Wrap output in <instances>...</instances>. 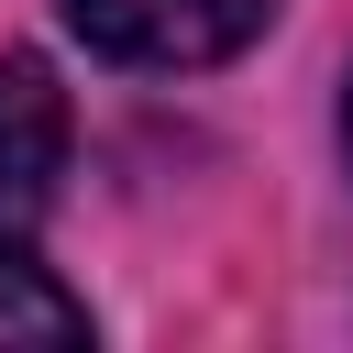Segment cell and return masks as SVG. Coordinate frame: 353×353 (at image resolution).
Instances as JSON below:
<instances>
[{"instance_id": "277c9868", "label": "cell", "mask_w": 353, "mask_h": 353, "mask_svg": "<svg viewBox=\"0 0 353 353\" xmlns=\"http://www.w3.org/2000/svg\"><path fill=\"white\" fill-rule=\"evenodd\" d=\"M342 143H353V99H342Z\"/></svg>"}, {"instance_id": "3957f363", "label": "cell", "mask_w": 353, "mask_h": 353, "mask_svg": "<svg viewBox=\"0 0 353 353\" xmlns=\"http://www.w3.org/2000/svg\"><path fill=\"white\" fill-rule=\"evenodd\" d=\"M0 342H88V309L11 243H0Z\"/></svg>"}, {"instance_id": "7a4b0ae2", "label": "cell", "mask_w": 353, "mask_h": 353, "mask_svg": "<svg viewBox=\"0 0 353 353\" xmlns=\"http://www.w3.org/2000/svg\"><path fill=\"white\" fill-rule=\"evenodd\" d=\"M55 165H66V99L33 55H0V232L55 199Z\"/></svg>"}, {"instance_id": "6da1fadb", "label": "cell", "mask_w": 353, "mask_h": 353, "mask_svg": "<svg viewBox=\"0 0 353 353\" xmlns=\"http://www.w3.org/2000/svg\"><path fill=\"white\" fill-rule=\"evenodd\" d=\"M265 11L276 0H66L88 55L110 66H221L265 33Z\"/></svg>"}]
</instances>
